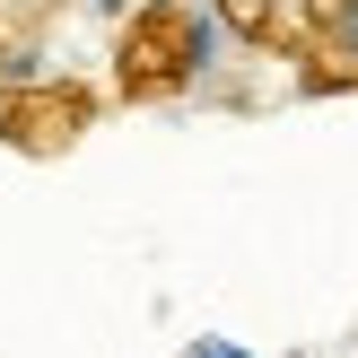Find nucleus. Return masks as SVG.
Masks as SVG:
<instances>
[{
    "label": "nucleus",
    "instance_id": "1",
    "mask_svg": "<svg viewBox=\"0 0 358 358\" xmlns=\"http://www.w3.org/2000/svg\"><path fill=\"white\" fill-rule=\"evenodd\" d=\"M324 44H332V62H341V70H358V0H332Z\"/></svg>",
    "mask_w": 358,
    "mask_h": 358
},
{
    "label": "nucleus",
    "instance_id": "2",
    "mask_svg": "<svg viewBox=\"0 0 358 358\" xmlns=\"http://www.w3.org/2000/svg\"><path fill=\"white\" fill-rule=\"evenodd\" d=\"M192 358H245V350H227V341H201V350H192Z\"/></svg>",
    "mask_w": 358,
    "mask_h": 358
},
{
    "label": "nucleus",
    "instance_id": "3",
    "mask_svg": "<svg viewBox=\"0 0 358 358\" xmlns=\"http://www.w3.org/2000/svg\"><path fill=\"white\" fill-rule=\"evenodd\" d=\"M149 9H166V17H184V9H201V0H149Z\"/></svg>",
    "mask_w": 358,
    "mask_h": 358
},
{
    "label": "nucleus",
    "instance_id": "4",
    "mask_svg": "<svg viewBox=\"0 0 358 358\" xmlns=\"http://www.w3.org/2000/svg\"><path fill=\"white\" fill-rule=\"evenodd\" d=\"M87 9H96V17H122V9H131V0H87Z\"/></svg>",
    "mask_w": 358,
    "mask_h": 358
}]
</instances>
